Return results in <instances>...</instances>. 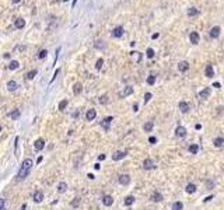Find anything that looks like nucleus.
<instances>
[{
    "label": "nucleus",
    "instance_id": "18",
    "mask_svg": "<svg viewBox=\"0 0 224 210\" xmlns=\"http://www.w3.org/2000/svg\"><path fill=\"white\" fill-rule=\"evenodd\" d=\"M210 93H211V90H210V87H206V88H203L200 93H199V97L202 98V99H206V98H209V95H210Z\"/></svg>",
    "mask_w": 224,
    "mask_h": 210
},
{
    "label": "nucleus",
    "instance_id": "4",
    "mask_svg": "<svg viewBox=\"0 0 224 210\" xmlns=\"http://www.w3.org/2000/svg\"><path fill=\"white\" fill-rule=\"evenodd\" d=\"M118 182H119L121 185H123V186H126V185L130 184V177H129L128 174H122V175H119V178H118Z\"/></svg>",
    "mask_w": 224,
    "mask_h": 210
},
{
    "label": "nucleus",
    "instance_id": "3",
    "mask_svg": "<svg viewBox=\"0 0 224 210\" xmlns=\"http://www.w3.org/2000/svg\"><path fill=\"white\" fill-rule=\"evenodd\" d=\"M155 167H157V165H155V162L153 161L151 158H146V160L143 161V168H144V170H154Z\"/></svg>",
    "mask_w": 224,
    "mask_h": 210
},
{
    "label": "nucleus",
    "instance_id": "30",
    "mask_svg": "<svg viewBox=\"0 0 224 210\" xmlns=\"http://www.w3.org/2000/svg\"><path fill=\"white\" fill-rule=\"evenodd\" d=\"M188 150H189L190 154H198V153H199V146L198 144H190Z\"/></svg>",
    "mask_w": 224,
    "mask_h": 210
},
{
    "label": "nucleus",
    "instance_id": "58",
    "mask_svg": "<svg viewBox=\"0 0 224 210\" xmlns=\"http://www.w3.org/2000/svg\"><path fill=\"white\" fill-rule=\"evenodd\" d=\"M11 1H13V3H20L21 0H11Z\"/></svg>",
    "mask_w": 224,
    "mask_h": 210
},
{
    "label": "nucleus",
    "instance_id": "33",
    "mask_svg": "<svg viewBox=\"0 0 224 210\" xmlns=\"http://www.w3.org/2000/svg\"><path fill=\"white\" fill-rule=\"evenodd\" d=\"M67 104H69L67 99H62V101L59 102V111H65V108L67 107Z\"/></svg>",
    "mask_w": 224,
    "mask_h": 210
},
{
    "label": "nucleus",
    "instance_id": "39",
    "mask_svg": "<svg viewBox=\"0 0 224 210\" xmlns=\"http://www.w3.org/2000/svg\"><path fill=\"white\" fill-rule=\"evenodd\" d=\"M94 46H95V48H97V49H102V48H104V44H102V41H100V39H98V41H95V44H94Z\"/></svg>",
    "mask_w": 224,
    "mask_h": 210
},
{
    "label": "nucleus",
    "instance_id": "46",
    "mask_svg": "<svg viewBox=\"0 0 224 210\" xmlns=\"http://www.w3.org/2000/svg\"><path fill=\"white\" fill-rule=\"evenodd\" d=\"M0 203H1V209L0 210H6V200H4V199H0Z\"/></svg>",
    "mask_w": 224,
    "mask_h": 210
},
{
    "label": "nucleus",
    "instance_id": "49",
    "mask_svg": "<svg viewBox=\"0 0 224 210\" xmlns=\"http://www.w3.org/2000/svg\"><path fill=\"white\" fill-rule=\"evenodd\" d=\"M158 36H160V34H158V32H155V34H153V35H151V39H157Z\"/></svg>",
    "mask_w": 224,
    "mask_h": 210
},
{
    "label": "nucleus",
    "instance_id": "8",
    "mask_svg": "<svg viewBox=\"0 0 224 210\" xmlns=\"http://www.w3.org/2000/svg\"><path fill=\"white\" fill-rule=\"evenodd\" d=\"M178 108H179V111L182 113H186V112H189V104L188 102H185V101H181L179 104H178Z\"/></svg>",
    "mask_w": 224,
    "mask_h": 210
},
{
    "label": "nucleus",
    "instance_id": "43",
    "mask_svg": "<svg viewBox=\"0 0 224 210\" xmlns=\"http://www.w3.org/2000/svg\"><path fill=\"white\" fill-rule=\"evenodd\" d=\"M149 143H150V144H155V143H157V137H155V136H150V137H149Z\"/></svg>",
    "mask_w": 224,
    "mask_h": 210
},
{
    "label": "nucleus",
    "instance_id": "19",
    "mask_svg": "<svg viewBox=\"0 0 224 210\" xmlns=\"http://www.w3.org/2000/svg\"><path fill=\"white\" fill-rule=\"evenodd\" d=\"M213 146L217 147V148H221L224 146V137H216V139L213 140Z\"/></svg>",
    "mask_w": 224,
    "mask_h": 210
},
{
    "label": "nucleus",
    "instance_id": "22",
    "mask_svg": "<svg viewBox=\"0 0 224 210\" xmlns=\"http://www.w3.org/2000/svg\"><path fill=\"white\" fill-rule=\"evenodd\" d=\"M67 191V184L66 182H59V185H57V192L59 193H65Z\"/></svg>",
    "mask_w": 224,
    "mask_h": 210
},
{
    "label": "nucleus",
    "instance_id": "34",
    "mask_svg": "<svg viewBox=\"0 0 224 210\" xmlns=\"http://www.w3.org/2000/svg\"><path fill=\"white\" fill-rule=\"evenodd\" d=\"M36 73H38V72H36V70H31V72H28V73H27V79H28V80H32V79H34L35 76H36Z\"/></svg>",
    "mask_w": 224,
    "mask_h": 210
},
{
    "label": "nucleus",
    "instance_id": "51",
    "mask_svg": "<svg viewBox=\"0 0 224 210\" xmlns=\"http://www.w3.org/2000/svg\"><path fill=\"white\" fill-rule=\"evenodd\" d=\"M98 160H100V161H104V160H105V154H101V156H98Z\"/></svg>",
    "mask_w": 224,
    "mask_h": 210
},
{
    "label": "nucleus",
    "instance_id": "52",
    "mask_svg": "<svg viewBox=\"0 0 224 210\" xmlns=\"http://www.w3.org/2000/svg\"><path fill=\"white\" fill-rule=\"evenodd\" d=\"M133 111H135V112H137V111H139V107H137V104H135V105H133Z\"/></svg>",
    "mask_w": 224,
    "mask_h": 210
},
{
    "label": "nucleus",
    "instance_id": "50",
    "mask_svg": "<svg viewBox=\"0 0 224 210\" xmlns=\"http://www.w3.org/2000/svg\"><path fill=\"white\" fill-rule=\"evenodd\" d=\"M213 87H214V88H221L220 83H214V84H213Z\"/></svg>",
    "mask_w": 224,
    "mask_h": 210
},
{
    "label": "nucleus",
    "instance_id": "45",
    "mask_svg": "<svg viewBox=\"0 0 224 210\" xmlns=\"http://www.w3.org/2000/svg\"><path fill=\"white\" fill-rule=\"evenodd\" d=\"M100 102L101 104H106L108 102V95H102V97L100 98Z\"/></svg>",
    "mask_w": 224,
    "mask_h": 210
},
{
    "label": "nucleus",
    "instance_id": "10",
    "mask_svg": "<svg viewBox=\"0 0 224 210\" xmlns=\"http://www.w3.org/2000/svg\"><path fill=\"white\" fill-rule=\"evenodd\" d=\"M34 147L36 151H41V150L45 147V140H44V139H36L34 143Z\"/></svg>",
    "mask_w": 224,
    "mask_h": 210
},
{
    "label": "nucleus",
    "instance_id": "59",
    "mask_svg": "<svg viewBox=\"0 0 224 210\" xmlns=\"http://www.w3.org/2000/svg\"><path fill=\"white\" fill-rule=\"evenodd\" d=\"M76 3H77V0H73V7L76 6Z\"/></svg>",
    "mask_w": 224,
    "mask_h": 210
},
{
    "label": "nucleus",
    "instance_id": "15",
    "mask_svg": "<svg viewBox=\"0 0 224 210\" xmlns=\"http://www.w3.org/2000/svg\"><path fill=\"white\" fill-rule=\"evenodd\" d=\"M95 116H97V112H95V109H88L86 112V119L87 121H94L95 119Z\"/></svg>",
    "mask_w": 224,
    "mask_h": 210
},
{
    "label": "nucleus",
    "instance_id": "28",
    "mask_svg": "<svg viewBox=\"0 0 224 210\" xmlns=\"http://www.w3.org/2000/svg\"><path fill=\"white\" fill-rule=\"evenodd\" d=\"M135 200H136V199H135V196H126V197H125V200H123V203H125L126 206H132V205L135 203Z\"/></svg>",
    "mask_w": 224,
    "mask_h": 210
},
{
    "label": "nucleus",
    "instance_id": "5",
    "mask_svg": "<svg viewBox=\"0 0 224 210\" xmlns=\"http://www.w3.org/2000/svg\"><path fill=\"white\" fill-rule=\"evenodd\" d=\"M186 133H188V132H186V129H185L184 126H178V128L175 129V136L179 137V139H184V137L186 136Z\"/></svg>",
    "mask_w": 224,
    "mask_h": 210
},
{
    "label": "nucleus",
    "instance_id": "24",
    "mask_svg": "<svg viewBox=\"0 0 224 210\" xmlns=\"http://www.w3.org/2000/svg\"><path fill=\"white\" fill-rule=\"evenodd\" d=\"M17 87H18V84L14 80H10L9 83H7V88H9V91H16Z\"/></svg>",
    "mask_w": 224,
    "mask_h": 210
},
{
    "label": "nucleus",
    "instance_id": "53",
    "mask_svg": "<svg viewBox=\"0 0 224 210\" xmlns=\"http://www.w3.org/2000/svg\"><path fill=\"white\" fill-rule=\"evenodd\" d=\"M195 129H196V130H200V129H202V125H199V123H198V125H195Z\"/></svg>",
    "mask_w": 224,
    "mask_h": 210
},
{
    "label": "nucleus",
    "instance_id": "48",
    "mask_svg": "<svg viewBox=\"0 0 224 210\" xmlns=\"http://www.w3.org/2000/svg\"><path fill=\"white\" fill-rule=\"evenodd\" d=\"M211 199H214V196H213V195H210V196H207L206 199H205V202H210Z\"/></svg>",
    "mask_w": 224,
    "mask_h": 210
},
{
    "label": "nucleus",
    "instance_id": "26",
    "mask_svg": "<svg viewBox=\"0 0 224 210\" xmlns=\"http://www.w3.org/2000/svg\"><path fill=\"white\" fill-rule=\"evenodd\" d=\"M163 195L160 193V192H154V193L151 195V200L153 202H163Z\"/></svg>",
    "mask_w": 224,
    "mask_h": 210
},
{
    "label": "nucleus",
    "instance_id": "21",
    "mask_svg": "<svg viewBox=\"0 0 224 210\" xmlns=\"http://www.w3.org/2000/svg\"><path fill=\"white\" fill-rule=\"evenodd\" d=\"M14 25H16V28H18V30H22V28L25 27V20L17 18V20L14 21Z\"/></svg>",
    "mask_w": 224,
    "mask_h": 210
},
{
    "label": "nucleus",
    "instance_id": "37",
    "mask_svg": "<svg viewBox=\"0 0 224 210\" xmlns=\"http://www.w3.org/2000/svg\"><path fill=\"white\" fill-rule=\"evenodd\" d=\"M147 83H149L150 85H153V84H154V83H155V76H154V74H150V76L147 77Z\"/></svg>",
    "mask_w": 224,
    "mask_h": 210
},
{
    "label": "nucleus",
    "instance_id": "1",
    "mask_svg": "<svg viewBox=\"0 0 224 210\" xmlns=\"http://www.w3.org/2000/svg\"><path fill=\"white\" fill-rule=\"evenodd\" d=\"M32 165H34V161L31 160V158H25L22 164H21V167H20V171H18L17 174V179H25V178L30 175V172H31V168H32Z\"/></svg>",
    "mask_w": 224,
    "mask_h": 210
},
{
    "label": "nucleus",
    "instance_id": "2",
    "mask_svg": "<svg viewBox=\"0 0 224 210\" xmlns=\"http://www.w3.org/2000/svg\"><path fill=\"white\" fill-rule=\"evenodd\" d=\"M126 156H128V151H126V150H123V151L119 150V151H116V153L112 154V160H114V161H119V160H123Z\"/></svg>",
    "mask_w": 224,
    "mask_h": 210
},
{
    "label": "nucleus",
    "instance_id": "20",
    "mask_svg": "<svg viewBox=\"0 0 224 210\" xmlns=\"http://www.w3.org/2000/svg\"><path fill=\"white\" fill-rule=\"evenodd\" d=\"M81 91H83V85H81V83H76V84L73 85V93H74V95H79Z\"/></svg>",
    "mask_w": 224,
    "mask_h": 210
},
{
    "label": "nucleus",
    "instance_id": "9",
    "mask_svg": "<svg viewBox=\"0 0 224 210\" xmlns=\"http://www.w3.org/2000/svg\"><path fill=\"white\" fill-rule=\"evenodd\" d=\"M220 31H221V28H220L219 25H214V27L210 30V36H211V38H214V39H216V38H219V36H220Z\"/></svg>",
    "mask_w": 224,
    "mask_h": 210
},
{
    "label": "nucleus",
    "instance_id": "56",
    "mask_svg": "<svg viewBox=\"0 0 224 210\" xmlns=\"http://www.w3.org/2000/svg\"><path fill=\"white\" fill-rule=\"evenodd\" d=\"M94 168H95V170H100V164H98V162H97V164H94Z\"/></svg>",
    "mask_w": 224,
    "mask_h": 210
},
{
    "label": "nucleus",
    "instance_id": "16",
    "mask_svg": "<svg viewBox=\"0 0 224 210\" xmlns=\"http://www.w3.org/2000/svg\"><path fill=\"white\" fill-rule=\"evenodd\" d=\"M32 197H34L35 203H41V202L44 200V193H42L41 191H36V192L32 195Z\"/></svg>",
    "mask_w": 224,
    "mask_h": 210
},
{
    "label": "nucleus",
    "instance_id": "25",
    "mask_svg": "<svg viewBox=\"0 0 224 210\" xmlns=\"http://www.w3.org/2000/svg\"><path fill=\"white\" fill-rule=\"evenodd\" d=\"M153 126H154V122H153V121H149L147 123L143 125V130H144V132H151V130H153Z\"/></svg>",
    "mask_w": 224,
    "mask_h": 210
},
{
    "label": "nucleus",
    "instance_id": "35",
    "mask_svg": "<svg viewBox=\"0 0 224 210\" xmlns=\"http://www.w3.org/2000/svg\"><path fill=\"white\" fill-rule=\"evenodd\" d=\"M46 56H48V50H46V49H42V50L39 52V55H38L39 59H45Z\"/></svg>",
    "mask_w": 224,
    "mask_h": 210
},
{
    "label": "nucleus",
    "instance_id": "40",
    "mask_svg": "<svg viewBox=\"0 0 224 210\" xmlns=\"http://www.w3.org/2000/svg\"><path fill=\"white\" fill-rule=\"evenodd\" d=\"M62 50V48L59 46V48L56 49V52H55V60H53V65H56V62H57V58H59V52Z\"/></svg>",
    "mask_w": 224,
    "mask_h": 210
},
{
    "label": "nucleus",
    "instance_id": "54",
    "mask_svg": "<svg viewBox=\"0 0 224 210\" xmlns=\"http://www.w3.org/2000/svg\"><path fill=\"white\" fill-rule=\"evenodd\" d=\"M42 160H44V157L41 156V157H38V160H36V164H39V162H42Z\"/></svg>",
    "mask_w": 224,
    "mask_h": 210
},
{
    "label": "nucleus",
    "instance_id": "42",
    "mask_svg": "<svg viewBox=\"0 0 224 210\" xmlns=\"http://www.w3.org/2000/svg\"><path fill=\"white\" fill-rule=\"evenodd\" d=\"M151 97H153L151 93H146V94H144V104H147V102L151 99Z\"/></svg>",
    "mask_w": 224,
    "mask_h": 210
},
{
    "label": "nucleus",
    "instance_id": "47",
    "mask_svg": "<svg viewBox=\"0 0 224 210\" xmlns=\"http://www.w3.org/2000/svg\"><path fill=\"white\" fill-rule=\"evenodd\" d=\"M73 118H74V119H77V118H80V111H79V109L73 112Z\"/></svg>",
    "mask_w": 224,
    "mask_h": 210
},
{
    "label": "nucleus",
    "instance_id": "41",
    "mask_svg": "<svg viewBox=\"0 0 224 210\" xmlns=\"http://www.w3.org/2000/svg\"><path fill=\"white\" fill-rule=\"evenodd\" d=\"M79 205H80V197H74V200L71 202V206H73V207H77Z\"/></svg>",
    "mask_w": 224,
    "mask_h": 210
},
{
    "label": "nucleus",
    "instance_id": "7",
    "mask_svg": "<svg viewBox=\"0 0 224 210\" xmlns=\"http://www.w3.org/2000/svg\"><path fill=\"white\" fill-rule=\"evenodd\" d=\"M112 121H114V116H106L102 122H101V126L108 132V130H109V123H112Z\"/></svg>",
    "mask_w": 224,
    "mask_h": 210
},
{
    "label": "nucleus",
    "instance_id": "17",
    "mask_svg": "<svg viewBox=\"0 0 224 210\" xmlns=\"http://www.w3.org/2000/svg\"><path fill=\"white\" fill-rule=\"evenodd\" d=\"M188 69H189V63H188L186 60H182V62L178 63V70H179V72L184 73V72H186Z\"/></svg>",
    "mask_w": 224,
    "mask_h": 210
},
{
    "label": "nucleus",
    "instance_id": "6",
    "mask_svg": "<svg viewBox=\"0 0 224 210\" xmlns=\"http://www.w3.org/2000/svg\"><path fill=\"white\" fill-rule=\"evenodd\" d=\"M189 39H190V42H192V45H198V44H199V41H200V36H199V32H196V31L190 32Z\"/></svg>",
    "mask_w": 224,
    "mask_h": 210
},
{
    "label": "nucleus",
    "instance_id": "57",
    "mask_svg": "<svg viewBox=\"0 0 224 210\" xmlns=\"http://www.w3.org/2000/svg\"><path fill=\"white\" fill-rule=\"evenodd\" d=\"M25 207H27V206H25V205H22V206H21V209H20V210H25Z\"/></svg>",
    "mask_w": 224,
    "mask_h": 210
},
{
    "label": "nucleus",
    "instance_id": "32",
    "mask_svg": "<svg viewBox=\"0 0 224 210\" xmlns=\"http://www.w3.org/2000/svg\"><path fill=\"white\" fill-rule=\"evenodd\" d=\"M199 14V10L198 9H195V7H190L189 10H188V16L189 17H195Z\"/></svg>",
    "mask_w": 224,
    "mask_h": 210
},
{
    "label": "nucleus",
    "instance_id": "13",
    "mask_svg": "<svg viewBox=\"0 0 224 210\" xmlns=\"http://www.w3.org/2000/svg\"><path fill=\"white\" fill-rule=\"evenodd\" d=\"M102 203L105 206H112L114 205V197L111 195H105L102 197Z\"/></svg>",
    "mask_w": 224,
    "mask_h": 210
},
{
    "label": "nucleus",
    "instance_id": "23",
    "mask_svg": "<svg viewBox=\"0 0 224 210\" xmlns=\"http://www.w3.org/2000/svg\"><path fill=\"white\" fill-rule=\"evenodd\" d=\"M185 191H186V193H189V195L195 193L196 192V185L195 184H188L186 188H185Z\"/></svg>",
    "mask_w": 224,
    "mask_h": 210
},
{
    "label": "nucleus",
    "instance_id": "27",
    "mask_svg": "<svg viewBox=\"0 0 224 210\" xmlns=\"http://www.w3.org/2000/svg\"><path fill=\"white\" fill-rule=\"evenodd\" d=\"M20 115H21V112H20V109H14V111H11V112L9 113V116L13 119V121H17L18 118H20Z\"/></svg>",
    "mask_w": 224,
    "mask_h": 210
},
{
    "label": "nucleus",
    "instance_id": "36",
    "mask_svg": "<svg viewBox=\"0 0 224 210\" xmlns=\"http://www.w3.org/2000/svg\"><path fill=\"white\" fill-rule=\"evenodd\" d=\"M102 65H104V59H101V58H100V59L97 60V63H95V69H97V70H101Z\"/></svg>",
    "mask_w": 224,
    "mask_h": 210
},
{
    "label": "nucleus",
    "instance_id": "55",
    "mask_svg": "<svg viewBox=\"0 0 224 210\" xmlns=\"http://www.w3.org/2000/svg\"><path fill=\"white\" fill-rule=\"evenodd\" d=\"M87 177L90 178V179H94V178H95V175H94V174H88V175H87Z\"/></svg>",
    "mask_w": 224,
    "mask_h": 210
},
{
    "label": "nucleus",
    "instance_id": "29",
    "mask_svg": "<svg viewBox=\"0 0 224 210\" xmlns=\"http://www.w3.org/2000/svg\"><path fill=\"white\" fill-rule=\"evenodd\" d=\"M18 67H20V63H18L17 60H11L9 63V70H17Z\"/></svg>",
    "mask_w": 224,
    "mask_h": 210
},
{
    "label": "nucleus",
    "instance_id": "14",
    "mask_svg": "<svg viewBox=\"0 0 224 210\" xmlns=\"http://www.w3.org/2000/svg\"><path fill=\"white\" fill-rule=\"evenodd\" d=\"M205 76L209 77V79H211L213 76H214V69H213V66L211 65H207L206 69H205Z\"/></svg>",
    "mask_w": 224,
    "mask_h": 210
},
{
    "label": "nucleus",
    "instance_id": "31",
    "mask_svg": "<svg viewBox=\"0 0 224 210\" xmlns=\"http://www.w3.org/2000/svg\"><path fill=\"white\" fill-rule=\"evenodd\" d=\"M184 209V203L182 202H174L172 203V210H182Z\"/></svg>",
    "mask_w": 224,
    "mask_h": 210
},
{
    "label": "nucleus",
    "instance_id": "38",
    "mask_svg": "<svg viewBox=\"0 0 224 210\" xmlns=\"http://www.w3.org/2000/svg\"><path fill=\"white\" fill-rule=\"evenodd\" d=\"M146 55H147V58H154V49L153 48H149L147 49V52H146Z\"/></svg>",
    "mask_w": 224,
    "mask_h": 210
},
{
    "label": "nucleus",
    "instance_id": "11",
    "mask_svg": "<svg viewBox=\"0 0 224 210\" xmlns=\"http://www.w3.org/2000/svg\"><path fill=\"white\" fill-rule=\"evenodd\" d=\"M122 35H123V27H122V25L115 27L114 31H112V36H115V38H121Z\"/></svg>",
    "mask_w": 224,
    "mask_h": 210
},
{
    "label": "nucleus",
    "instance_id": "12",
    "mask_svg": "<svg viewBox=\"0 0 224 210\" xmlns=\"http://www.w3.org/2000/svg\"><path fill=\"white\" fill-rule=\"evenodd\" d=\"M130 94H133V87L128 85V87H125V90H123L121 94H119V97L125 98V97H128V95H130Z\"/></svg>",
    "mask_w": 224,
    "mask_h": 210
},
{
    "label": "nucleus",
    "instance_id": "44",
    "mask_svg": "<svg viewBox=\"0 0 224 210\" xmlns=\"http://www.w3.org/2000/svg\"><path fill=\"white\" fill-rule=\"evenodd\" d=\"M59 73H60V69H56V70H55V73H53V77L51 79V84L53 83V81H55V79H56V76H57Z\"/></svg>",
    "mask_w": 224,
    "mask_h": 210
}]
</instances>
